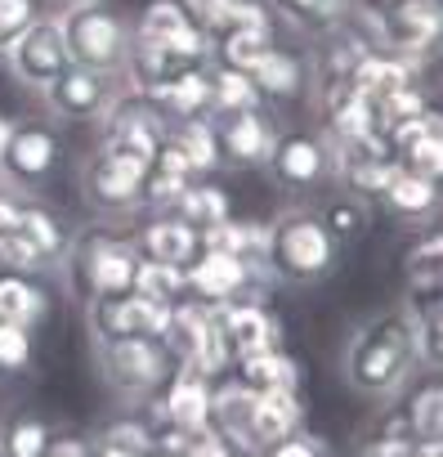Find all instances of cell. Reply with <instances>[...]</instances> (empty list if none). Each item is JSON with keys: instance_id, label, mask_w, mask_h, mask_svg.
I'll use <instances>...</instances> for the list:
<instances>
[{"instance_id": "obj_30", "label": "cell", "mask_w": 443, "mask_h": 457, "mask_svg": "<svg viewBox=\"0 0 443 457\" xmlns=\"http://www.w3.org/2000/svg\"><path fill=\"white\" fill-rule=\"evenodd\" d=\"M90 453L99 457H152V426L144 412H126L99 426V435L90 439Z\"/></svg>"}, {"instance_id": "obj_33", "label": "cell", "mask_w": 443, "mask_h": 457, "mask_svg": "<svg viewBox=\"0 0 443 457\" xmlns=\"http://www.w3.org/2000/svg\"><path fill=\"white\" fill-rule=\"evenodd\" d=\"M170 215H179L184 224H193L197 234H206L210 224H219V220H229V215H234V197H229L225 188H219V184L193 179V184L175 197Z\"/></svg>"}, {"instance_id": "obj_6", "label": "cell", "mask_w": 443, "mask_h": 457, "mask_svg": "<svg viewBox=\"0 0 443 457\" xmlns=\"http://www.w3.org/2000/svg\"><path fill=\"white\" fill-rule=\"evenodd\" d=\"M144 175H148L144 157L99 139V148L81 166V197L94 215H108V220L135 215L144 211Z\"/></svg>"}, {"instance_id": "obj_51", "label": "cell", "mask_w": 443, "mask_h": 457, "mask_svg": "<svg viewBox=\"0 0 443 457\" xmlns=\"http://www.w3.org/2000/svg\"><path fill=\"white\" fill-rule=\"evenodd\" d=\"M90 457H99V453H90Z\"/></svg>"}, {"instance_id": "obj_32", "label": "cell", "mask_w": 443, "mask_h": 457, "mask_svg": "<svg viewBox=\"0 0 443 457\" xmlns=\"http://www.w3.org/2000/svg\"><path fill=\"white\" fill-rule=\"evenodd\" d=\"M234 372H238L256 395H265V390H300V363H296V354H287L283 345H278V350H260V354H251V359H238Z\"/></svg>"}, {"instance_id": "obj_42", "label": "cell", "mask_w": 443, "mask_h": 457, "mask_svg": "<svg viewBox=\"0 0 443 457\" xmlns=\"http://www.w3.org/2000/svg\"><path fill=\"white\" fill-rule=\"evenodd\" d=\"M32 368V328L0 319V372H28Z\"/></svg>"}, {"instance_id": "obj_29", "label": "cell", "mask_w": 443, "mask_h": 457, "mask_svg": "<svg viewBox=\"0 0 443 457\" xmlns=\"http://www.w3.org/2000/svg\"><path fill=\"white\" fill-rule=\"evenodd\" d=\"M403 287H407V296L443 292V234L434 224H425V234L403 256Z\"/></svg>"}, {"instance_id": "obj_52", "label": "cell", "mask_w": 443, "mask_h": 457, "mask_svg": "<svg viewBox=\"0 0 443 457\" xmlns=\"http://www.w3.org/2000/svg\"><path fill=\"white\" fill-rule=\"evenodd\" d=\"M416 457H421V453H416Z\"/></svg>"}, {"instance_id": "obj_48", "label": "cell", "mask_w": 443, "mask_h": 457, "mask_svg": "<svg viewBox=\"0 0 443 457\" xmlns=\"http://www.w3.org/2000/svg\"><path fill=\"white\" fill-rule=\"evenodd\" d=\"M45 5H59V10H68V5H86V0H45Z\"/></svg>"}, {"instance_id": "obj_36", "label": "cell", "mask_w": 443, "mask_h": 457, "mask_svg": "<svg viewBox=\"0 0 443 457\" xmlns=\"http://www.w3.org/2000/svg\"><path fill=\"white\" fill-rule=\"evenodd\" d=\"M19 228L23 234L50 256V265H63V256H68V228H63V220L50 211V206H41V202H23V220H19Z\"/></svg>"}, {"instance_id": "obj_37", "label": "cell", "mask_w": 443, "mask_h": 457, "mask_svg": "<svg viewBox=\"0 0 443 457\" xmlns=\"http://www.w3.org/2000/svg\"><path fill=\"white\" fill-rule=\"evenodd\" d=\"M50 439H54V430L37 412H14L0 426V448H5V457H41L50 448Z\"/></svg>"}, {"instance_id": "obj_39", "label": "cell", "mask_w": 443, "mask_h": 457, "mask_svg": "<svg viewBox=\"0 0 443 457\" xmlns=\"http://www.w3.org/2000/svg\"><path fill=\"white\" fill-rule=\"evenodd\" d=\"M130 287H135L139 296H148V301H161V305H175L179 296H188L184 270H179V265H161V261H139Z\"/></svg>"}, {"instance_id": "obj_38", "label": "cell", "mask_w": 443, "mask_h": 457, "mask_svg": "<svg viewBox=\"0 0 443 457\" xmlns=\"http://www.w3.org/2000/svg\"><path fill=\"white\" fill-rule=\"evenodd\" d=\"M242 108H265L251 77L238 68H215L210 63V112H242Z\"/></svg>"}, {"instance_id": "obj_8", "label": "cell", "mask_w": 443, "mask_h": 457, "mask_svg": "<svg viewBox=\"0 0 443 457\" xmlns=\"http://www.w3.org/2000/svg\"><path fill=\"white\" fill-rule=\"evenodd\" d=\"M269 175L287 193H318L336 184V144L323 130H278L269 153Z\"/></svg>"}, {"instance_id": "obj_14", "label": "cell", "mask_w": 443, "mask_h": 457, "mask_svg": "<svg viewBox=\"0 0 443 457\" xmlns=\"http://www.w3.org/2000/svg\"><path fill=\"white\" fill-rule=\"evenodd\" d=\"M5 63H10V72H14V81L19 86H28V90H45V86H54L68 68H72V59H68V46H63V32H59V19H37L10 50H5Z\"/></svg>"}, {"instance_id": "obj_27", "label": "cell", "mask_w": 443, "mask_h": 457, "mask_svg": "<svg viewBox=\"0 0 443 457\" xmlns=\"http://www.w3.org/2000/svg\"><path fill=\"white\" fill-rule=\"evenodd\" d=\"M274 46V19L269 23H242V28H229L210 41V63L215 68H238V72H251L256 59Z\"/></svg>"}, {"instance_id": "obj_35", "label": "cell", "mask_w": 443, "mask_h": 457, "mask_svg": "<svg viewBox=\"0 0 443 457\" xmlns=\"http://www.w3.org/2000/svg\"><path fill=\"white\" fill-rule=\"evenodd\" d=\"M318 215H323L327 234H332L340 247L358 243L367 228H372V202H363V197H354V193H332V197L318 206Z\"/></svg>"}, {"instance_id": "obj_31", "label": "cell", "mask_w": 443, "mask_h": 457, "mask_svg": "<svg viewBox=\"0 0 443 457\" xmlns=\"http://www.w3.org/2000/svg\"><path fill=\"white\" fill-rule=\"evenodd\" d=\"M45 314H50V292L32 274H0V319L37 328Z\"/></svg>"}, {"instance_id": "obj_46", "label": "cell", "mask_w": 443, "mask_h": 457, "mask_svg": "<svg viewBox=\"0 0 443 457\" xmlns=\"http://www.w3.org/2000/svg\"><path fill=\"white\" fill-rule=\"evenodd\" d=\"M41 457H90V439H81V435H54Z\"/></svg>"}, {"instance_id": "obj_18", "label": "cell", "mask_w": 443, "mask_h": 457, "mask_svg": "<svg viewBox=\"0 0 443 457\" xmlns=\"http://www.w3.org/2000/svg\"><path fill=\"white\" fill-rule=\"evenodd\" d=\"M247 77H251V86H256L260 104H300V99L314 90L309 54L287 50V46H278V41L256 59V68H251Z\"/></svg>"}, {"instance_id": "obj_16", "label": "cell", "mask_w": 443, "mask_h": 457, "mask_svg": "<svg viewBox=\"0 0 443 457\" xmlns=\"http://www.w3.org/2000/svg\"><path fill=\"white\" fill-rule=\"evenodd\" d=\"M210 130L219 144V166L251 170L265 166L278 139V126L265 108H242V112H210Z\"/></svg>"}, {"instance_id": "obj_2", "label": "cell", "mask_w": 443, "mask_h": 457, "mask_svg": "<svg viewBox=\"0 0 443 457\" xmlns=\"http://www.w3.org/2000/svg\"><path fill=\"white\" fill-rule=\"evenodd\" d=\"M336 265H340V243L327 234L318 206H287L269 220V243H265L269 283L309 287L323 283Z\"/></svg>"}, {"instance_id": "obj_28", "label": "cell", "mask_w": 443, "mask_h": 457, "mask_svg": "<svg viewBox=\"0 0 443 457\" xmlns=\"http://www.w3.org/2000/svg\"><path fill=\"white\" fill-rule=\"evenodd\" d=\"M166 144L188 162V170L197 179H206L210 170H219V144H215V130H210V112L206 117H184V121H170V135Z\"/></svg>"}, {"instance_id": "obj_22", "label": "cell", "mask_w": 443, "mask_h": 457, "mask_svg": "<svg viewBox=\"0 0 443 457\" xmlns=\"http://www.w3.org/2000/svg\"><path fill=\"white\" fill-rule=\"evenodd\" d=\"M139 95H148L166 121L206 117L210 112V59L193 63V68H184V72H175V77H166V81H157V86H148Z\"/></svg>"}, {"instance_id": "obj_20", "label": "cell", "mask_w": 443, "mask_h": 457, "mask_svg": "<svg viewBox=\"0 0 443 457\" xmlns=\"http://www.w3.org/2000/svg\"><path fill=\"white\" fill-rule=\"evenodd\" d=\"M385 135H390L394 162H398L403 170L439 179V170H443V117H439V108H425L421 117L398 121V126H390Z\"/></svg>"}, {"instance_id": "obj_47", "label": "cell", "mask_w": 443, "mask_h": 457, "mask_svg": "<svg viewBox=\"0 0 443 457\" xmlns=\"http://www.w3.org/2000/svg\"><path fill=\"white\" fill-rule=\"evenodd\" d=\"M10 130H14V121L0 112V153H5V144H10Z\"/></svg>"}, {"instance_id": "obj_3", "label": "cell", "mask_w": 443, "mask_h": 457, "mask_svg": "<svg viewBox=\"0 0 443 457\" xmlns=\"http://www.w3.org/2000/svg\"><path fill=\"white\" fill-rule=\"evenodd\" d=\"M54 19H59L68 59L77 68L126 77V59H130L135 37H130V19L117 5H108V0H86V5L59 10Z\"/></svg>"}, {"instance_id": "obj_1", "label": "cell", "mask_w": 443, "mask_h": 457, "mask_svg": "<svg viewBox=\"0 0 443 457\" xmlns=\"http://www.w3.org/2000/svg\"><path fill=\"white\" fill-rule=\"evenodd\" d=\"M425 372L416 359V341H412V319L407 310H385L376 319H367L363 328H354L349 345H345V381L354 395L363 399H398V390Z\"/></svg>"}, {"instance_id": "obj_12", "label": "cell", "mask_w": 443, "mask_h": 457, "mask_svg": "<svg viewBox=\"0 0 443 457\" xmlns=\"http://www.w3.org/2000/svg\"><path fill=\"white\" fill-rule=\"evenodd\" d=\"M86 319L94 341H121V337H161L170 328V305L139 296L135 287L126 292H108V296H90L86 301Z\"/></svg>"}, {"instance_id": "obj_10", "label": "cell", "mask_w": 443, "mask_h": 457, "mask_svg": "<svg viewBox=\"0 0 443 457\" xmlns=\"http://www.w3.org/2000/svg\"><path fill=\"white\" fill-rule=\"evenodd\" d=\"M130 37H135V46L175 54L184 63H206L210 59V41L193 23V14L184 10V0H148V5L139 10V19L130 23Z\"/></svg>"}, {"instance_id": "obj_45", "label": "cell", "mask_w": 443, "mask_h": 457, "mask_svg": "<svg viewBox=\"0 0 443 457\" xmlns=\"http://www.w3.org/2000/svg\"><path fill=\"white\" fill-rule=\"evenodd\" d=\"M184 457H247V453H242L234 439H225L219 430H210V426H206V430L188 444V453H184Z\"/></svg>"}, {"instance_id": "obj_5", "label": "cell", "mask_w": 443, "mask_h": 457, "mask_svg": "<svg viewBox=\"0 0 443 457\" xmlns=\"http://www.w3.org/2000/svg\"><path fill=\"white\" fill-rule=\"evenodd\" d=\"M99 377L103 386L126 403H148L166 377L175 372V354L161 337H121V341H94Z\"/></svg>"}, {"instance_id": "obj_25", "label": "cell", "mask_w": 443, "mask_h": 457, "mask_svg": "<svg viewBox=\"0 0 443 457\" xmlns=\"http://www.w3.org/2000/svg\"><path fill=\"white\" fill-rule=\"evenodd\" d=\"M416 72H421V63H412V59H403V54L367 50V54L358 59L349 86H354L358 95H367L372 104H381L385 95H394V90H403V86H416V81H421Z\"/></svg>"}, {"instance_id": "obj_4", "label": "cell", "mask_w": 443, "mask_h": 457, "mask_svg": "<svg viewBox=\"0 0 443 457\" xmlns=\"http://www.w3.org/2000/svg\"><path fill=\"white\" fill-rule=\"evenodd\" d=\"M63 270H68V278H72L81 301L108 296V292H126L135 283V270H139V252H135L130 228H112V224L86 228L81 238L68 243Z\"/></svg>"}, {"instance_id": "obj_41", "label": "cell", "mask_w": 443, "mask_h": 457, "mask_svg": "<svg viewBox=\"0 0 443 457\" xmlns=\"http://www.w3.org/2000/svg\"><path fill=\"white\" fill-rule=\"evenodd\" d=\"M37 19H45V0H0V54H5Z\"/></svg>"}, {"instance_id": "obj_24", "label": "cell", "mask_w": 443, "mask_h": 457, "mask_svg": "<svg viewBox=\"0 0 443 457\" xmlns=\"http://www.w3.org/2000/svg\"><path fill=\"white\" fill-rule=\"evenodd\" d=\"M398 395H403L398 417H403L407 435H412L416 444L443 439V386H439V372H425L421 381L412 377Z\"/></svg>"}, {"instance_id": "obj_17", "label": "cell", "mask_w": 443, "mask_h": 457, "mask_svg": "<svg viewBox=\"0 0 443 457\" xmlns=\"http://www.w3.org/2000/svg\"><path fill=\"white\" fill-rule=\"evenodd\" d=\"M121 90H126V77H117V72H90V68H77L72 63L41 95H45V108L59 121H99Z\"/></svg>"}, {"instance_id": "obj_7", "label": "cell", "mask_w": 443, "mask_h": 457, "mask_svg": "<svg viewBox=\"0 0 443 457\" xmlns=\"http://www.w3.org/2000/svg\"><path fill=\"white\" fill-rule=\"evenodd\" d=\"M63 166V135L54 121L45 117H28V121H14L10 130V144L0 153V179L19 193H37L45 188Z\"/></svg>"}, {"instance_id": "obj_11", "label": "cell", "mask_w": 443, "mask_h": 457, "mask_svg": "<svg viewBox=\"0 0 443 457\" xmlns=\"http://www.w3.org/2000/svg\"><path fill=\"white\" fill-rule=\"evenodd\" d=\"M166 135H170V121L157 112V104H152L148 95H139V90H130V86H126V90L112 99V108L99 117V139H103V144H117V148H126V153H135V157H144V162H152V157L161 153Z\"/></svg>"}, {"instance_id": "obj_13", "label": "cell", "mask_w": 443, "mask_h": 457, "mask_svg": "<svg viewBox=\"0 0 443 457\" xmlns=\"http://www.w3.org/2000/svg\"><path fill=\"white\" fill-rule=\"evenodd\" d=\"M184 278H188V296H197L206 305H225V301H238V296H256L269 283L265 270L247 265L242 256L215 252V247H201L184 265Z\"/></svg>"}, {"instance_id": "obj_40", "label": "cell", "mask_w": 443, "mask_h": 457, "mask_svg": "<svg viewBox=\"0 0 443 457\" xmlns=\"http://www.w3.org/2000/svg\"><path fill=\"white\" fill-rule=\"evenodd\" d=\"M45 270H54L50 265V256L23 234V228H5L0 234V274H45Z\"/></svg>"}, {"instance_id": "obj_21", "label": "cell", "mask_w": 443, "mask_h": 457, "mask_svg": "<svg viewBox=\"0 0 443 457\" xmlns=\"http://www.w3.org/2000/svg\"><path fill=\"white\" fill-rule=\"evenodd\" d=\"M296 430H305L300 390H265V395H256L251 417H247V453L256 457V453L291 439Z\"/></svg>"}, {"instance_id": "obj_34", "label": "cell", "mask_w": 443, "mask_h": 457, "mask_svg": "<svg viewBox=\"0 0 443 457\" xmlns=\"http://www.w3.org/2000/svg\"><path fill=\"white\" fill-rule=\"evenodd\" d=\"M265 5H269V14H278V19L291 23L296 32L318 37V32L345 23V14H349L354 0H265Z\"/></svg>"}, {"instance_id": "obj_26", "label": "cell", "mask_w": 443, "mask_h": 457, "mask_svg": "<svg viewBox=\"0 0 443 457\" xmlns=\"http://www.w3.org/2000/svg\"><path fill=\"white\" fill-rule=\"evenodd\" d=\"M265 243H269V220H251V215H229L201 234V247L242 256L256 270H265ZM265 278H269V270H265Z\"/></svg>"}, {"instance_id": "obj_23", "label": "cell", "mask_w": 443, "mask_h": 457, "mask_svg": "<svg viewBox=\"0 0 443 457\" xmlns=\"http://www.w3.org/2000/svg\"><path fill=\"white\" fill-rule=\"evenodd\" d=\"M385 215L403 220V224H434L439 215V179L430 175H412L398 166V175L390 179V188L376 197Z\"/></svg>"}, {"instance_id": "obj_9", "label": "cell", "mask_w": 443, "mask_h": 457, "mask_svg": "<svg viewBox=\"0 0 443 457\" xmlns=\"http://www.w3.org/2000/svg\"><path fill=\"white\" fill-rule=\"evenodd\" d=\"M372 28H376L381 50L421 63L439 50L443 10H439V0H381L372 10Z\"/></svg>"}, {"instance_id": "obj_49", "label": "cell", "mask_w": 443, "mask_h": 457, "mask_svg": "<svg viewBox=\"0 0 443 457\" xmlns=\"http://www.w3.org/2000/svg\"><path fill=\"white\" fill-rule=\"evenodd\" d=\"M152 457H175V453H152Z\"/></svg>"}, {"instance_id": "obj_19", "label": "cell", "mask_w": 443, "mask_h": 457, "mask_svg": "<svg viewBox=\"0 0 443 457\" xmlns=\"http://www.w3.org/2000/svg\"><path fill=\"white\" fill-rule=\"evenodd\" d=\"M130 238H135L139 261H161V265H179V270L201 252V234L170 211H148V220H139L130 228Z\"/></svg>"}, {"instance_id": "obj_44", "label": "cell", "mask_w": 443, "mask_h": 457, "mask_svg": "<svg viewBox=\"0 0 443 457\" xmlns=\"http://www.w3.org/2000/svg\"><path fill=\"white\" fill-rule=\"evenodd\" d=\"M363 457H416V439L398 430H376L363 448Z\"/></svg>"}, {"instance_id": "obj_15", "label": "cell", "mask_w": 443, "mask_h": 457, "mask_svg": "<svg viewBox=\"0 0 443 457\" xmlns=\"http://www.w3.org/2000/svg\"><path fill=\"white\" fill-rule=\"evenodd\" d=\"M215 328H219V341H225L234 363L251 359L260 350H278L283 345V319L260 301V292L215 305Z\"/></svg>"}, {"instance_id": "obj_50", "label": "cell", "mask_w": 443, "mask_h": 457, "mask_svg": "<svg viewBox=\"0 0 443 457\" xmlns=\"http://www.w3.org/2000/svg\"><path fill=\"white\" fill-rule=\"evenodd\" d=\"M0 457H5V448H0Z\"/></svg>"}, {"instance_id": "obj_43", "label": "cell", "mask_w": 443, "mask_h": 457, "mask_svg": "<svg viewBox=\"0 0 443 457\" xmlns=\"http://www.w3.org/2000/svg\"><path fill=\"white\" fill-rule=\"evenodd\" d=\"M256 457H332V448H327L318 435L296 430L291 439H283V444H274V448H265V453H256Z\"/></svg>"}]
</instances>
